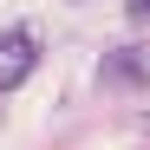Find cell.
<instances>
[{
    "label": "cell",
    "instance_id": "cell-1",
    "mask_svg": "<svg viewBox=\"0 0 150 150\" xmlns=\"http://www.w3.org/2000/svg\"><path fill=\"white\" fill-rule=\"evenodd\" d=\"M98 85H111V91H150V39L111 46V52L98 59Z\"/></svg>",
    "mask_w": 150,
    "mask_h": 150
},
{
    "label": "cell",
    "instance_id": "cell-2",
    "mask_svg": "<svg viewBox=\"0 0 150 150\" xmlns=\"http://www.w3.org/2000/svg\"><path fill=\"white\" fill-rule=\"evenodd\" d=\"M33 65H39V33H33V26L0 33V91H20Z\"/></svg>",
    "mask_w": 150,
    "mask_h": 150
},
{
    "label": "cell",
    "instance_id": "cell-3",
    "mask_svg": "<svg viewBox=\"0 0 150 150\" xmlns=\"http://www.w3.org/2000/svg\"><path fill=\"white\" fill-rule=\"evenodd\" d=\"M124 20H131V26H144V20H150V0H124Z\"/></svg>",
    "mask_w": 150,
    "mask_h": 150
}]
</instances>
